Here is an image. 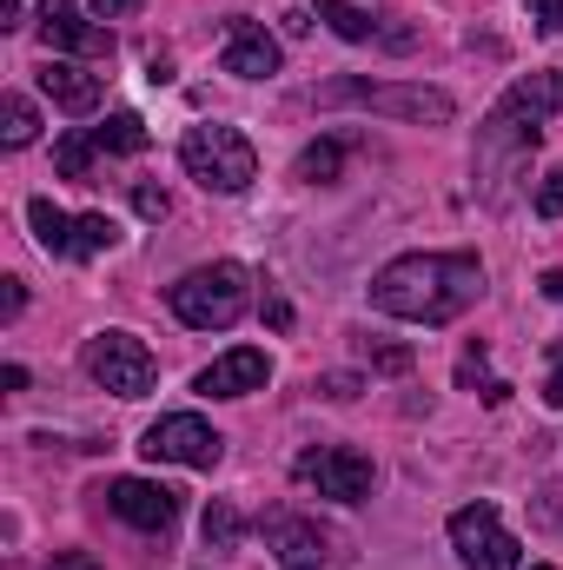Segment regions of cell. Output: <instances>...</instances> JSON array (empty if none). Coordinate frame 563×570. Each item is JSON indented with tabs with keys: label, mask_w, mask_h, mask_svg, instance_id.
I'll use <instances>...</instances> for the list:
<instances>
[{
	"label": "cell",
	"mask_w": 563,
	"mask_h": 570,
	"mask_svg": "<svg viewBox=\"0 0 563 570\" xmlns=\"http://www.w3.org/2000/svg\"><path fill=\"white\" fill-rule=\"evenodd\" d=\"M531 206H537V219H563V166L557 173H544V186H537Z\"/></svg>",
	"instance_id": "obj_26"
},
{
	"label": "cell",
	"mask_w": 563,
	"mask_h": 570,
	"mask_svg": "<svg viewBox=\"0 0 563 570\" xmlns=\"http://www.w3.org/2000/svg\"><path fill=\"white\" fill-rule=\"evenodd\" d=\"M531 570H551V564H531Z\"/></svg>",
	"instance_id": "obj_38"
},
{
	"label": "cell",
	"mask_w": 563,
	"mask_h": 570,
	"mask_svg": "<svg viewBox=\"0 0 563 570\" xmlns=\"http://www.w3.org/2000/svg\"><path fill=\"white\" fill-rule=\"evenodd\" d=\"M524 7H531L537 33H563V0H524Z\"/></svg>",
	"instance_id": "obj_27"
},
{
	"label": "cell",
	"mask_w": 563,
	"mask_h": 570,
	"mask_svg": "<svg viewBox=\"0 0 563 570\" xmlns=\"http://www.w3.org/2000/svg\"><path fill=\"white\" fill-rule=\"evenodd\" d=\"M113 246H120V219H113V213H80V226H73V259L113 253Z\"/></svg>",
	"instance_id": "obj_20"
},
{
	"label": "cell",
	"mask_w": 563,
	"mask_h": 570,
	"mask_svg": "<svg viewBox=\"0 0 563 570\" xmlns=\"http://www.w3.org/2000/svg\"><path fill=\"white\" fill-rule=\"evenodd\" d=\"M219 67H226L233 80H273V73H279V40H273L259 20L233 13V20H226V47H219Z\"/></svg>",
	"instance_id": "obj_12"
},
{
	"label": "cell",
	"mask_w": 563,
	"mask_h": 570,
	"mask_svg": "<svg viewBox=\"0 0 563 570\" xmlns=\"http://www.w3.org/2000/svg\"><path fill=\"white\" fill-rule=\"evenodd\" d=\"M457 379H464V385H477V392H484V405H504V399H511V385L484 372V352H464V365H457Z\"/></svg>",
	"instance_id": "obj_25"
},
{
	"label": "cell",
	"mask_w": 563,
	"mask_h": 570,
	"mask_svg": "<svg viewBox=\"0 0 563 570\" xmlns=\"http://www.w3.org/2000/svg\"><path fill=\"white\" fill-rule=\"evenodd\" d=\"M100 153H146V120L140 114H107V127H93Z\"/></svg>",
	"instance_id": "obj_21"
},
{
	"label": "cell",
	"mask_w": 563,
	"mask_h": 570,
	"mask_svg": "<svg viewBox=\"0 0 563 570\" xmlns=\"http://www.w3.org/2000/svg\"><path fill=\"white\" fill-rule=\"evenodd\" d=\"M266 379H273V358H266L259 345H233L226 358H213V365L192 379V392H199V399H246V392H266Z\"/></svg>",
	"instance_id": "obj_14"
},
{
	"label": "cell",
	"mask_w": 563,
	"mask_h": 570,
	"mask_svg": "<svg viewBox=\"0 0 563 570\" xmlns=\"http://www.w3.org/2000/svg\"><path fill=\"white\" fill-rule=\"evenodd\" d=\"M292 173H298L305 186H332V179L345 173V146H338V140H312L305 153H298V166H292Z\"/></svg>",
	"instance_id": "obj_19"
},
{
	"label": "cell",
	"mask_w": 563,
	"mask_h": 570,
	"mask_svg": "<svg viewBox=\"0 0 563 570\" xmlns=\"http://www.w3.org/2000/svg\"><path fill=\"white\" fill-rule=\"evenodd\" d=\"M47 570H100V558H93V551H60Z\"/></svg>",
	"instance_id": "obj_32"
},
{
	"label": "cell",
	"mask_w": 563,
	"mask_h": 570,
	"mask_svg": "<svg viewBox=\"0 0 563 570\" xmlns=\"http://www.w3.org/2000/svg\"><path fill=\"white\" fill-rule=\"evenodd\" d=\"M199 531H206V544H213V551H239L246 518H239L233 504H206V524H199Z\"/></svg>",
	"instance_id": "obj_23"
},
{
	"label": "cell",
	"mask_w": 563,
	"mask_h": 570,
	"mask_svg": "<svg viewBox=\"0 0 563 570\" xmlns=\"http://www.w3.org/2000/svg\"><path fill=\"white\" fill-rule=\"evenodd\" d=\"M544 405H557V412H563V338L551 345V379H544Z\"/></svg>",
	"instance_id": "obj_29"
},
{
	"label": "cell",
	"mask_w": 563,
	"mask_h": 570,
	"mask_svg": "<svg viewBox=\"0 0 563 570\" xmlns=\"http://www.w3.org/2000/svg\"><path fill=\"white\" fill-rule=\"evenodd\" d=\"M312 107H365V114H385V120H412V127H451L457 120V100L444 87H424V80H325L312 94Z\"/></svg>",
	"instance_id": "obj_3"
},
{
	"label": "cell",
	"mask_w": 563,
	"mask_h": 570,
	"mask_svg": "<svg viewBox=\"0 0 563 570\" xmlns=\"http://www.w3.org/2000/svg\"><path fill=\"white\" fill-rule=\"evenodd\" d=\"M27 226H33L40 253H53V259H73V226H80V219H67L53 199H27Z\"/></svg>",
	"instance_id": "obj_17"
},
{
	"label": "cell",
	"mask_w": 563,
	"mask_h": 570,
	"mask_svg": "<svg viewBox=\"0 0 563 570\" xmlns=\"http://www.w3.org/2000/svg\"><path fill=\"white\" fill-rule=\"evenodd\" d=\"M166 305H172V318L192 325V332H226V325H239L246 305H253V273H246L239 259L192 266L186 279L166 285Z\"/></svg>",
	"instance_id": "obj_4"
},
{
	"label": "cell",
	"mask_w": 563,
	"mask_h": 570,
	"mask_svg": "<svg viewBox=\"0 0 563 570\" xmlns=\"http://www.w3.org/2000/svg\"><path fill=\"white\" fill-rule=\"evenodd\" d=\"M537 285H544V298H557V305H563V266H557V273H544Z\"/></svg>",
	"instance_id": "obj_36"
},
{
	"label": "cell",
	"mask_w": 563,
	"mask_h": 570,
	"mask_svg": "<svg viewBox=\"0 0 563 570\" xmlns=\"http://www.w3.org/2000/svg\"><path fill=\"white\" fill-rule=\"evenodd\" d=\"M40 47L67 60H113V33L73 13V0H40Z\"/></svg>",
	"instance_id": "obj_10"
},
{
	"label": "cell",
	"mask_w": 563,
	"mask_h": 570,
	"mask_svg": "<svg viewBox=\"0 0 563 570\" xmlns=\"http://www.w3.org/2000/svg\"><path fill=\"white\" fill-rule=\"evenodd\" d=\"M358 352H365V365H372V372H392V379L418 365V352H412V345H392V338H365Z\"/></svg>",
	"instance_id": "obj_24"
},
{
	"label": "cell",
	"mask_w": 563,
	"mask_h": 570,
	"mask_svg": "<svg viewBox=\"0 0 563 570\" xmlns=\"http://www.w3.org/2000/svg\"><path fill=\"white\" fill-rule=\"evenodd\" d=\"M0 312H7V318H20V312H27V292H20V279H7V298H0Z\"/></svg>",
	"instance_id": "obj_34"
},
{
	"label": "cell",
	"mask_w": 563,
	"mask_h": 570,
	"mask_svg": "<svg viewBox=\"0 0 563 570\" xmlns=\"http://www.w3.org/2000/svg\"><path fill=\"white\" fill-rule=\"evenodd\" d=\"M305 7H312L338 40H385V47H412V33H385V27H378L365 7H352V0H305Z\"/></svg>",
	"instance_id": "obj_16"
},
{
	"label": "cell",
	"mask_w": 563,
	"mask_h": 570,
	"mask_svg": "<svg viewBox=\"0 0 563 570\" xmlns=\"http://www.w3.org/2000/svg\"><path fill=\"white\" fill-rule=\"evenodd\" d=\"M87 372L113 399H146L152 379H159V358L146 352V338H134V332H93L87 338Z\"/></svg>",
	"instance_id": "obj_7"
},
{
	"label": "cell",
	"mask_w": 563,
	"mask_h": 570,
	"mask_svg": "<svg viewBox=\"0 0 563 570\" xmlns=\"http://www.w3.org/2000/svg\"><path fill=\"white\" fill-rule=\"evenodd\" d=\"M563 114V73L557 67H544V73H524V80H511L504 87V100L484 114V127H477V173H511L517 159H531L537 146H544V120Z\"/></svg>",
	"instance_id": "obj_2"
},
{
	"label": "cell",
	"mask_w": 563,
	"mask_h": 570,
	"mask_svg": "<svg viewBox=\"0 0 563 570\" xmlns=\"http://www.w3.org/2000/svg\"><path fill=\"white\" fill-rule=\"evenodd\" d=\"M266 325H273V332H285V325H292V305H285L279 292H266Z\"/></svg>",
	"instance_id": "obj_33"
},
{
	"label": "cell",
	"mask_w": 563,
	"mask_h": 570,
	"mask_svg": "<svg viewBox=\"0 0 563 570\" xmlns=\"http://www.w3.org/2000/svg\"><path fill=\"white\" fill-rule=\"evenodd\" d=\"M146 458H159V464H186V471H213L219 458H226V438L206 425L199 412H166L159 425H146L140 438Z\"/></svg>",
	"instance_id": "obj_8"
},
{
	"label": "cell",
	"mask_w": 563,
	"mask_h": 570,
	"mask_svg": "<svg viewBox=\"0 0 563 570\" xmlns=\"http://www.w3.org/2000/svg\"><path fill=\"white\" fill-rule=\"evenodd\" d=\"M27 20V0H7V13H0V27H20Z\"/></svg>",
	"instance_id": "obj_37"
},
{
	"label": "cell",
	"mask_w": 563,
	"mask_h": 570,
	"mask_svg": "<svg viewBox=\"0 0 563 570\" xmlns=\"http://www.w3.org/2000/svg\"><path fill=\"white\" fill-rule=\"evenodd\" d=\"M134 206H140L146 219H166V213H172V199H166L159 186H134Z\"/></svg>",
	"instance_id": "obj_28"
},
{
	"label": "cell",
	"mask_w": 563,
	"mask_h": 570,
	"mask_svg": "<svg viewBox=\"0 0 563 570\" xmlns=\"http://www.w3.org/2000/svg\"><path fill=\"white\" fill-rule=\"evenodd\" d=\"M266 544L279 551L285 570H325V538H318V524H305V518H292V511H273V518H266Z\"/></svg>",
	"instance_id": "obj_15"
},
{
	"label": "cell",
	"mask_w": 563,
	"mask_h": 570,
	"mask_svg": "<svg viewBox=\"0 0 563 570\" xmlns=\"http://www.w3.org/2000/svg\"><path fill=\"white\" fill-rule=\"evenodd\" d=\"M40 140V114H33V100L27 94H0V146L7 153H20V146Z\"/></svg>",
	"instance_id": "obj_18"
},
{
	"label": "cell",
	"mask_w": 563,
	"mask_h": 570,
	"mask_svg": "<svg viewBox=\"0 0 563 570\" xmlns=\"http://www.w3.org/2000/svg\"><path fill=\"white\" fill-rule=\"evenodd\" d=\"M451 551L464 558V570H524V544L504 531L497 504H464L451 511Z\"/></svg>",
	"instance_id": "obj_6"
},
{
	"label": "cell",
	"mask_w": 563,
	"mask_h": 570,
	"mask_svg": "<svg viewBox=\"0 0 563 570\" xmlns=\"http://www.w3.org/2000/svg\"><path fill=\"white\" fill-rule=\"evenodd\" d=\"M298 478H305L318 498H332V504H365V498H372V484H378L372 458H365V451H352V444L305 451V458H298Z\"/></svg>",
	"instance_id": "obj_9"
},
{
	"label": "cell",
	"mask_w": 563,
	"mask_h": 570,
	"mask_svg": "<svg viewBox=\"0 0 563 570\" xmlns=\"http://www.w3.org/2000/svg\"><path fill=\"white\" fill-rule=\"evenodd\" d=\"M100 498H107V511H113L120 524H134V531H172V524H179V491H166V484H152V478H113Z\"/></svg>",
	"instance_id": "obj_11"
},
{
	"label": "cell",
	"mask_w": 563,
	"mask_h": 570,
	"mask_svg": "<svg viewBox=\"0 0 563 570\" xmlns=\"http://www.w3.org/2000/svg\"><path fill=\"white\" fill-rule=\"evenodd\" d=\"M484 298V259L477 253H405L378 266L372 305L405 325H451Z\"/></svg>",
	"instance_id": "obj_1"
},
{
	"label": "cell",
	"mask_w": 563,
	"mask_h": 570,
	"mask_svg": "<svg viewBox=\"0 0 563 570\" xmlns=\"http://www.w3.org/2000/svg\"><path fill=\"white\" fill-rule=\"evenodd\" d=\"M93 153H100V146H93V127H87V134H67V140L53 146V166H60V179H80V186H87V173H93Z\"/></svg>",
	"instance_id": "obj_22"
},
{
	"label": "cell",
	"mask_w": 563,
	"mask_h": 570,
	"mask_svg": "<svg viewBox=\"0 0 563 570\" xmlns=\"http://www.w3.org/2000/svg\"><path fill=\"white\" fill-rule=\"evenodd\" d=\"M318 392L345 405V399H358V379H352V372H325V379H318Z\"/></svg>",
	"instance_id": "obj_30"
},
{
	"label": "cell",
	"mask_w": 563,
	"mask_h": 570,
	"mask_svg": "<svg viewBox=\"0 0 563 570\" xmlns=\"http://www.w3.org/2000/svg\"><path fill=\"white\" fill-rule=\"evenodd\" d=\"M179 166H186V179H199L206 193H246V186L259 179L253 140H246L239 127H219V120H206V127H192V134L179 140Z\"/></svg>",
	"instance_id": "obj_5"
},
{
	"label": "cell",
	"mask_w": 563,
	"mask_h": 570,
	"mask_svg": "<svg viewBox=\"0 0 563 570\" xmlns=\"http://www.w3.org/2000/svg\"><path fill=\"white\" fill-rule=\"evenodd\" d=\"M40 94H47L60 114L87 120V114H100L107 80H100V73H87V67H80V60H67V53H47V60H40Z\"/></svg>",
	"instance_id": "obj_13"
},
{
	"label": "cell",
	"mask_w": 563,
	"mask_h": 570,
	"mask_svg": "<svg viewBox=\"0 0 563 570\" xmlns=\"http://www.w3.org/2000/svg\"><path fill=\"white\" fill-rule=\"evenodd\" d=\"M140 13V0H93V20H127Z\"/></svg>",
	"instance_id": "obj_31"
},
{
	"label": "cell",
	"mask_w": 563,
	"mask_h": 570,
	"mask_svg": "<svg viewBox=\"0 0 563 570\" xmlns=\"http://www.w3.org/2000/svg\"><path fill=\"white\" fill-rule=\"evenodd\" d=\"M146 67H152V73H146V80H152V87H166V80H172V60H166V53H152V60H146Z\"/></svg>",
	"instance_id": "obj_35"
}]
</instances>
